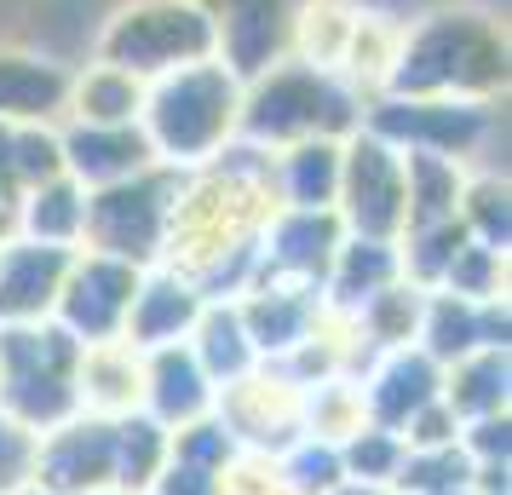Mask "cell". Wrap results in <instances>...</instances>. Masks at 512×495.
Masks as SVG:
<instances>
[{"label":"cell","instance_id":"1","mask_svg":"<svg viewBox=\"0 0 512 495\" xmlns=\"http://www.w3.org/2000/svg\"><path fill=\"white\" fill-rule=\"evenodd\" d=\"M202 41H208V24L196 12L162 6V12H139L133 24H121L110 52H116L121 64H167L179 52H202Z\"/></svg>","mask_w":512,"mask_h":495},{"label":"cell","instance_id":"3","mask_svg":"<svg viewBox=\"0 0 512 495\" xmlns=\"http://www.w3.org/2000/svg\"><path fill=\"white\" fill-rule=\"evenodd\" d=\"M489 64H495V52H489V41L478 29H466V24L432 29L415 47L403 81H415V87H426V81H466V75H489Z\"/></svg>","mask_w":512,"mask_h":495},{"label":"cell","instance_id":"9","mask_svg":"<svg viewBox=\"0 0 512 495\" xmlns=\"http://www.w3.org/2000/svg\"><path fill=\"white\" fill-rule=\"evenodd\" d=\"M47 265L52 260H24V265H12V283H6V294H12V306H29L35 300V288H47Z\"/></svg>","mask_w":512,"mask_h":495},{"label":"cell","instance_id":"7","mask_svg":"<svg viewBox=\"0 0 512 495\" xmlns=\"http://www.w3.org/2000/svg\"><path fill=\"white\" fill-rule=\"evenodd\" d=\"M58 98V75L35 64H0V110H47Z\"/></svg>","mask_w":512,"mask_h":495},{"label":"cell","instance_id":"8","mask_svg":"<svg viewBox=\"0 0 512 495\" xmlns=\"http://www.w3.org/2000/svg\"><path fill=\"white\" fill-rule=\"evenodd\" d=\"M75 162L87 167V173H98V179H116V173H127V167L139 162V139H127V133H81L75 139Z\"/></svg>","mask_w":512,"mask_h":495},{"label":"cell","instance_id":"4","mask_svg":"<svg viewBox=\"0 0 512 495\" xmlns=\"http://www.w3.org/2000/svg\"><path fill=\"white\" fill-rule=\"evenodd\" d=\"M397 196H403V185H397V167L386 162V150H363L357 156V213H363V225H392L397 219Z\"/></svg>","mask_w":512,"mask_h":495},{"label":"cell","instance_id":"5","mask_svg":"<svg viewBox=\"0 0 512 495\" xmlns=\"http://www.w3.org/2000/svg\"><path fill=\"white\" fill-rule=\"evenodd\" d=\"M277 0H231V47L242 64H254L265 52L277 47Z\"/></svg>","mask_w":512,"mask_h":495},{"label":"cell","instance_id":"6","mask_svg":"<svg viewBox=\"0 0 512 495\" xmlns=\"http://www.w3.org/2000/svg\"><path fill=\"white\" fill-rule=\"evenodd\" d=\"M317 104H323V93H317L311 81H277L271 93L259 98V127L288 133V127H300V121H317V116H311Z\"/></svg>","mask_w":512,"mask_h":495},{"label":"cell","instance_id":"2","mask_svg":"<svg viewBox=\"0 0 512 495\" xmlns=\"http://www.w3.org/2000/svg\"><path fill=\"white\" fill-rule=\"evenodd\" d=\"M225 127V87L213 75H185L162 98V139L173 150H202Z\"/></svg>","mask_w":512,"mask_h":495},{"label":"cell","instance_id":"10","mask_svg":"<svg viewBox=\"0 0 512 495\" xmlns=\"http://www.w3.org/2000/svg\"><path fill=\"white\" fill-rule=\"evenodd\" d=\"M70 202H75L70 190H52L47 208H35V225H47V231H70V225H75V208H70Z\"/></svg>","mask_w":512,"mask_h":495},{"label":"cell","instance_id":"11","mask_svg":"<svg viewBox=\"0 0 512 495\" xmlns=\"http://www.w3.org/2000/svg\"><path fill=\"white\" fill-rule=\"evenodd\" d=\"M162 294H167V288H162ZM185 300H179V294H167V300H156V311H150V317H144V334H156V329H162V323H185Z\"/></svg>","mask_w":512,"mask_h":495}]
</instances>
